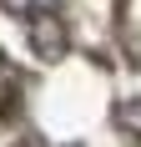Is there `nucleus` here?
I'll return each instance as SVG.
<instances>
[{
	"label": "nucleus",
	"instance_id": "nucleus-1",
	"mask_svg": "<svg viewBox=\"0 0 141 147\" xmlns=\"http://www.w3.org/2000/svg\"><path fill=\"white\" fill-rule=\"evenodd\" d=\"M0 5H10V10L25 15L30 51H35L41 61H61V56H66V20H61L51 5H35V0H0Z\"/></svg>",
	"mask_w": 141,
	"mask_h": 147
}]
</instances>
